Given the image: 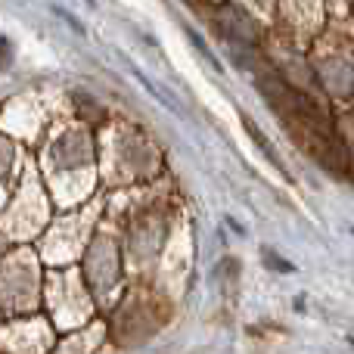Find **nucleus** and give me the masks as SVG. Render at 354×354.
<instances>
[{
  "label": "nucleus",
  "instance_id": "nucleus-1",
  "mask_svg": "<svg viewBox=\"0 0 354 354\" xmlns=\"http://www.w3.org/2000/svg\"><path fill=\"white\" fill-rule=\"evenodd\" d=\"M243 124H245V131H249L252 143H255V147H258V149H261V153H264V156H268V162H270V165H274V168H280V171H283V174H286V177H289V171H286V165H283V162H280V153H277V149H274V143H270V140H268V137H264V134H261V131H258V124H255V122H252V118H249V115H243Z\"/></svg>",
  "mask_w": 354,
  "mask_h": 354
},
{
  "label": "nucleus",
  "instance_id": "nucleus-2",
  "mask_svg": "<svg viewBox=\"0 0 354 354\" xmlns=\"http://www.w3.org/2000/svg\"><path fill=\"white\" fill-rule=\"evenodd\" d=\"M261 255H264V264H268V268L270 270H280V274H292V264H289V261H283V258L280 255H277V252L274 249H264L261 252Z\"/></svg>",
  "mask_w": 354,
  "mask_h": 354
},
{
  "label": "nucleus",
  "instance_id": "nucleus-3",
  "mask_svg": "<svg viewBox=\"0 0 354 354\" xmlns=\"http://www.w3.org/2000/svg\"><path fill=\"white\" fill-rule=\"evenodd\" d=\"M10 59H12V47H10V41H6V37H0V72L10 66Z\"/></svg>",
  "mask_w": 354,
  "mask_h": 354
}]
</instances>
